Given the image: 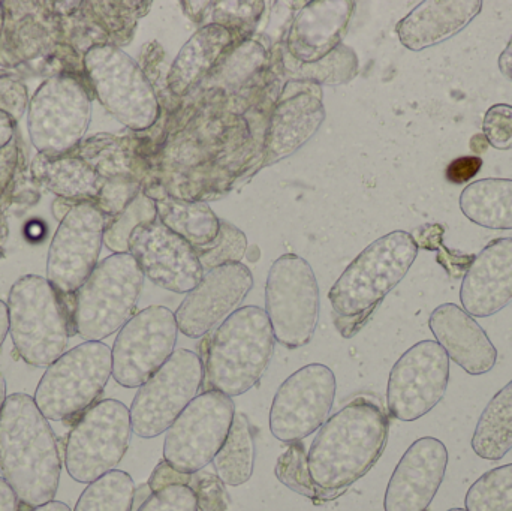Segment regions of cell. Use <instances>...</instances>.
I'll list each match as a JSON object with an SVG mask.
<instances>
[{"mask_svg": "<svg viewBox=\"0 0 512 511\" xmlns=\"http://www.w3.org/2000/svg\"><path fill=\"white\" fill-rule=\"evenodd\" d=\"M0 474L17 497L18 511L51 503L59 489V443L26 393L8 396L0 416Z\"/></svg>", "mask_w": 512, "mask_h": 511, "instance_id": "6da1fadb", "label": "cell"}, {"mask_svg": "<svg viewBox=\"0 0 512 511\" xmlns=\"http://www.w3.org/2000/svg\"><path fill=\"white\" fill-rule=\"evenodd\" d=\"M390 420L369 399L358 398L321 426L307 453L319 488L345 491L363 479L387 446Z\"/></svg>", "mask_w": 512, "mask_h": 511, "instance_id": "7a4b0ae2", "label": "cell"}, {"mask_svg": "<svg viewBox=\"0 0 512 511\" xmlns=\"http://www.w3.org/2000/svg\"><path fill=\"white\" fill-rule=\"evenodd\" d=\"M273 329L264 309H237L216 329L204 351V387L236 398L261 380L274 353Z\"/></svg>", "mask_w": 512, "mask_h": 511, "instance_id": "3957f363", "label": "cell"}, {"mask_svg": "<svg viewBox=\"0 0 512 511\" xmlns=\"http://www.w3.org/2000/svg\"><path fill=\"white\" fill-rule=\"evenodd\" d=\"M74 299L63 297L38 275L18 279L9 291L8 318L12 344L21 360L48 368L65 354L74 335Z\"/></svg>", "mask_w": 512, "mask_h": 511, "instance_id": "277c9868", "label": "cell"}, {"mask_svg": "<svg viewBox=\"0 0 512 511\" xmlns=\"http://www.w3.org/2000/svg\"><path fill=\"white\" fill-rule=\"evenodd\" d=\"M417 255V240L406 231H393L370 243L328 293L334 314L364 323L402 282Z\"/></svg>", "mask_w": 512, "mask_h": 511, "instance_id": "5b68a950", "label": "cell"}, {"mask_svg": "<svg viewBox=\"0 0 512 511\" xmlns=\"http://www.w3.org/2000/svg\"><path fill=\"white\" fill-rule=\"evenodd\" d=\"M111 375V348L102 342H84L48 366L33 399L45 419L74 425L98 404Z\"/></svg>", "mask_w": 512, "mask_h": 511, "instance_id": "8992f818", "label": "cell"}, {"mask_svg": "<svg viewBox=\"0 0 512 511\" xmlns=\"http://www.w3.org/2000/svg\"><path fill=\"white\" fill-rule=\"evenodd\" d=\"M143 270L131 254H113L98 263L75 293V333L101 342L134 317L144 287Z\"/></svg>", "mask_w": 512, "mask_h": 511, "instance_id": "52a82bcc", "label": "cell"}, {"mask_svg": "<svg viewBox=\"0 0 512 511\" xmlns=\"http://www.w3.org/2000/svg\"><path fill=\"white\" fill-rule=\"evenodd\" d=\"M84 74L102 107L126 128L144 131L159 117L155 89L141 66L114 44L90 48Z\"/></svg>", "mask_w": 512, "mask_h": 511, "instance_id": "ba28073f", "label": "cell"}, {"mask_svg": "<svg viewBox=\"0 0 512 511\" xmlns=\"http://www.w3.org/2000/svg\"><path fill=\"white\" fill-rule=\"evenodd\" d=\"M131 411L116 399H104L72 425L66 438L65 467L71 479L90 483L113 471L131 443Z\"/></svg>", "mask_w": 512, "mask_h": 511, "instance_id": "9c48e42d", "label": "cell"}, {"mask_svg": "<svg viewBox=\"0 0 512 511\" xmlns=\"http://www.w3.org/2000/svg\"><path fill=\"white\" fill-rule=\"evenodd\" d=\"M92 104L86 86L71 74L45 80L29 102L27 129L39 155H66L77 149L89 128Z\"/></svg>", "mask_w": 512, "mask_h": 511, "instance_id": "30bf717a", "label": "cell"}, {"mask_svg": "<svg viewBox=\"0 0 512 511\" xmlns=\"http://www.w3.org/2000/svg\"><path fill=\"white\" fill-rule=\"evenodd\" d=\"M265 314L274 338L288 350L312 341L319 318V287L304 258L285 254L277 258L265 285Z\"/></svg>", "mask_w": 512, "mask_h": 511, "instance_id": "8fae6325", "label": "cell"}, {"mask_svg": "<svg viewBox=\"0 0 512 511\" xmlns=\"http://www.w3.org/2000/svg\"><path fill=\"white\" fill-rule=\"evenodd\" d=\"M204 383V365L197 353L180 348L138 389L131 405L132 432L140 438L165 434L194 401Z\"/></svg>", "mask_w": 512, "mask_h": 511, "instance_id": "7c38bea8", "label": "cell"}, {"mask_svg": "<svg viewBox=\"0 0 512 511\" xmlns=\"http://www.w3.org/2000/svg\"><path fill=\"white\" fill-rule=\"evenodd\" d=\"M234 416L233 398L219 392L201 393L168 429L164 461L183 474L204 470L227 441Z\"/></svg>", "mask_w": 512, "mask_h": 511, "instance_id": "4fadbf2b", "label": "cell"}, {"mask_svg": "<svg viewBox=\"0 0 512 511\" xmlns=\"http://www.w3.org/2000/svg\"><path fill=\"white\" fill-rule=\"evenodd\" d=\"M176 315L165 306H150L135 314L120 329L113 350V378L126 389L150 380L176 348Z\"/></svg>", "mask_w": 512, "mask_h": 511, "instance_id": "5bb4252c", "label": "cell"}, {"mask_svg": "<svg viewBox=\"0 0 512 511\" xmlns=\"http://www.w3.org/2000/svg\"><path fill=\"white\" fill-rule=\"evenodd\" d=\"M107 218L92 203L68 210L51 240L47 281L63 297L75 296L98 266Z\"/></svg>", "mask_w": 512, "mask_h": 511, "instance_id": "9a60e30c", "label": "cell"}, {"mask_svg": "<svg viewBox=\"0 0 512 511\" xmlns=\"http://www.w3.org/2000/svg\"><path fill=\"white\" fill-rule=\"evenodd\" d=\"M450 383V357L436 341L409 348L391 369L388 411L400 422H415L444 399Z\"/></svg>", "mask_w": 512, "mask_h": 511, "instance_id": "2e32d148", "label": "cell"}, {"mask_svg": "<svg viewBox=\"0 0 512 511\" xmlns=\"http://www.w3.org/2000/svg\"><path fill=\"white\" fill-rule=\"evenodd\" d=\"M336 389L334 372L319 363L304 366L289 375L271 405L273 437L291 444L315 434L328 420Z\"/></svg>", "mask_w": 512, "mask_h": 511, "instance_id": "e0dca14e", "label": "cell"}, {"mask_svg": "<svg viewBox=\"0 0 512 511\" xmlns=\"http://www.w3.org/2000/svg\"><path fill=\"white\" fill-rule=\"evenodd\" d=\"M128 246L144 276L164 290L188 294L203 279L194 246L159 221L138 225Z\"/></svg>", "mask_w": 512, "mask_h": 511, "instance_id": "ac0fdd59", "label": "cell"}, {"mask_svg": "<svg viewBox=\"0 0 512 511\" xmlns=\"http://www.w3.org/2000/svg\"><path fill=\"white\" fill-rule=\"evenodd\" d=\"M254 287V276L245 264H228L204 273L176 311L179 332L198 339L227 320Z\"/></svg>", "mask_w": 512, "mask_h": 511, "instance_id": "d6986e66", "label": "cell"}, {"mask_svg": "<svg viewBox=\"0 0 512 511\" xmlns=\"http://www.w3.org/2000/svg\"><path fill=\"white\" fill-rule=\"evenodd\" d=\"M448 465V450L438 438L415 441L391 476L385 511H426L435 500Z\"/></svg>", "mask_w": 512, "mask_h": 511, "instance_id": "ffe728a7", "label": "cell"}, {"mask_svg": "<svg viewBox=\"0 0 512 511\" xmlns=\"http://www.w3.org/2000/svg\"><path fill=\"white\" fill-rule=\"evenodd\" d=\"M324 117L322 93L318 84L312 81H289L268 125L265 161L273 164L300 149L318 131Z\"/></svg>", "mask_w": 512, "mask_h": 511, "instance_id": "44dd1931", "label": "cell"}, {"mask_svg": "<svg viewBox=\"0 0 512 511\" xmlns=\"http://www.w3.org/2000/svg\"><path fill=\"white\" fill-rule=\"evenodd\" d=\"M460 302L471 317L498 314L512 302V237L495 239L469 264Z\"/></svg>", "mask_w": 512, "mask_h": 511, "instance_id": "7402d4cb", "label": "cell"}, {"mask_svg": "<svg viewBox=\"0 0 512 511\" xmlns=\"http://www.w3.org/2000/svg\"><path fill=\"white\" fill-rule=\"evenodd\" d=\"M429 327L450 360L466 374L480 377L495 368L498 350L483 327L465 309L445 303L432 312Z\"/></svg>", "mask_w": 512, "mask_h": 511, "instance_id": "603a6c76", "label": "cell"}, {"mask_svg": "<svg viewBox=\"0 0 512 511\" xmlns=\"http://www.w3.org/2000/svg\"><path fill=\"white\" fill-rule=\"evenodd\" d=\"M354 8L349 0L307 3L289 30V56L301 63L324 59L339 47Z\"/></svg>", "mask_w": 512, "mask_h": 511, "instance_id": "cb8c5ba5", "label": "cell"}, {"mask_svg": "<svg viewBox=\"0 0 512 511\" xmlns=\"http://www.w3.org/2000/svg\"><path fill=\"white\" fill-rule=\"evenodd\" d=\"M481 9V0H426L397 24V36L409 50H426L462 32Z\"/></svg>", "mask_w": 512, "mask_h": 511, "instance_id": "d4e9b609", "label": "cell"}, {"mask_svg": "<svg viewBox=\"0 0 512 511\" xmlns=\"http://www.w3.org/2000/svg\"><path fill=\"white\" fill-rule=\"evenodd\" d=\"M233 44V32L227 27L215 23L201 27L183 45L171 66L168 74V86L171 92L177 96L188 93Z\"/></svg>", "mask_w": 512, "mask_h": 511, "instance_id": "484cf974", "label": "cell"}, {"mask_svg": "<svg viewBox=\"0 0 512 511\" xmlns=\"http://www.w3.org/2000/svg\"><path fill=\"white\" fill-rule=\"evenodd\" d=\"M33 176L48 191L75 204H95L104 188L105 180L74 152L66 155L36 156L32 165Z\"/></svg>", "mask_w": 512, "mask_h": 511, "instance_id": "4316f807", "label": "cell"}, {"mask_svg": "<svg viewBox=\"0 0 512 511\" xmlns=\"http://www.w3.org/2000/svg\"><path fill=\"white\" fill-rule=\"evenodd\" d=\"M463 215L490 230H512V180L483 179L471 183L460 195Z\"/></svg>", "mask_w": 512, "mask_h": 511, "instance_id": "83f0119b", "label": "cell"}, {"mask_svg": "<svg viewBox=\"0 0 512 511\" xmlns=\"http://www.w3.org/2000/svg\"><path fill=\"white\" fill-rule=\"evenodd\" d=\"M153 200L158 207V221L194 248L209 245L218 237L221 219L209 204L171 197H156Z\"/></svg>", "mask_w": 512, "mask_h": 511, "instance_id": "f1b7e54d", "label": "cell"}, {"mask_svg": "<svg viewBox=\"0 0 512 511\" xmlns=\"http://www.w3.org/2000/svg\"><path fill=\"white\" fill-rule=\"evenodd\" d=\"M478 458L501 461L512 450V380L496 393L481 414L472 437Z\"/></svg>", "mask_w": 512, "mask_h": 511, "instance_id": "f546056e", "label": "cell"}, {"mask_svg": "<svg viewBox=\"0 0 512 511\" xmlns=\"http://www.w3.org/2000/svg\"><path fill=\"white\" fill-rule=\"evenodd\" d=\"M255 438L248 417L236 413L230 434L216 458V474L224 485L242 486L251 480L255 467Z\"/></svg>", "mask_w": 512, "mask_h": 511, "instance_id": "4dcf8cb0", "label": "cell"}, {"mask_svg": "<svg viewBox=\"0 0 512 511\" xmlns=\"http://www.w3.org/2000/svg\"><path fill=\"white\" fill-rule=\"evenodd\" d=\"M72 152L84 159L104 180L137 177L131 150L120 141V138L96 135L89 140L81 141Z\"/></svg>", "mask_w": 512, "mask_h": 511, "instance_id": "1f68e13d", "label": "cell"}, {"mask_svg": "<svg viewBox=\"0 0 512 511\" xmlns=\"http://www.w3.org/2000/svg\"><path fill=\"white\" fill-rule=\"evenodd\" d=\"M135 483L125 471L113 470L90 483L74 511H132Z\"/></svg>", "mask_w": 512, "mask_h": 511, "instance_id": "d6a6232c", "label": "cell"}, {"mask_svg": "<svg viewBox=\"0 0 512 511\" xmlns=\"http://www.w3.org/2000/svg\"><path fill=\"white\" fill-rule=\"evenodd\" d=\"M274 471H276L277 480L286 488L309 498L315 504L330 503L345 494V491H327L313 482L309 465H307L306 449L300 441L289 444L288 450L277 459Z\"/></svg>", "mask_w": 512, "mask_h": 511, "instance_id": "836d02e7", "label": "cell"}, {"mask_svg": "<svg viewBox=\"0 0 512 511\" xmlns=\"http://www.w3.org/2000/svg\"><path fill=\"white\" fill-rule=\"evenodd\" d=\"M285 68L292 78H298L300 81L339 84L346 83L355 77L358 60L351 48L340 44L336 50L331 51L328 56L318 62L301 63L292 59V65L285 63Z\"/></svg>", "mask_w": 512, "mask_h": 511, "instance_id": "e575fe53", "label": "cell"}, {"mask_svg": "<svg viewBox=\"0 0 512 511\" xmlns=\"http://www.w3.org/2000/svg\"><path fill=\"white\" fill-rule=\"evenodd\" d=\"M158 221V207L150 195L140 192L135 200L114 218L108 219L104 243L114 254H128L129 237L138 225Z\"/></svg>", "mask_w": 512, "mask_h": 511, "instance_id": "d590c367", "label": "cell"}, {"mask_svg": "<svg viewBox=\"0 0 512 511\" xmlns=\"http://www.w3.org/2000/svg\"><path fill=\"white\" fill-rule=\"evenodd\" d=\"M468 511H512V464L487 471L469 488Z\"/></svg>", "mask_w": 512, "mask_h": 511, "instance_id": "8d00e7d4", "label": "cell"}, {"mask_svg": "<svg viewBox=\"0 0 512 511\" xmlns=\"http://www.w3.org/2000/svg\"><path fill=\"white\" fill-rule=\"evenodd\" d=\"M248 249L245 233L227 221H221L218 237L209 245L195 248L204 273L216 267L242 263Z\"/></svg>", "mask_w": 512, "mask_h": 511, "instance_id": "74e56055", "label": "cell"}, {"mask_svg": "<svg viewBox=\"0 0 512 511\" xmlns=\"http://www.w3.org/2000/svg\"><path fill=\"white\" fill-rule=\"evenodd\" d=\"M188 486L197 495V511H230V495L218 474L198 471L189 476Z\"/></svg>", "mask_w": 512, "mask_h": 511, "instance_id": "f35d334b", "label": "cell"}, {"mask_svg": "<svg viewBox=\"0 0 512 511\" xmlns=\"http://www.w3.org/2000/svg\"><path fill=\"white\" fill-rule=\"evenodd\" d=\"M137 511H197V495L189 486H167L152 492Z\"/></svg>", "mask_w": 512, "mask_h": 511, "instance_id": "ab89813d", "label": "cell"}, {"mask_svg": "<svg viewBox=\"0 0 512 511\" xmlns=\"http://www.w3.org/2000/svg\"><path fill=\"white\" fill-rule=\"evenodd\" d=\"M484 137L498 150L512 149V105L496 104L483 120Z\"/></svg>", "mask_w": 512, "mask_h": 511, "instance_id": "60d3db41", "label": "cell"}, {"mask_svg": "<svg viewBox=\"0 0 512 511\" xmlns=\"http://www.w3.org/2000/svg\"><path fill=\"white\" fill-rule=\"evenodd\" d=\"M213 9V23L227 27L231 32L248 26L258 20L262 12V2H216Z\"/></svg>", "mask_w": 512, "mask_h": 511, "instance_id": "b9f144b4", "label": "cell"}, {"mask_svg": "<svg viewBox=\"0 0 512 511\" xmlns=\"http://www.w3.org/2000/svg\"><path fill=\"white\" fill-rule=\"evenodd\" d=\"M26 87L18 81L0 80V110L5 111L12 119H20L26 110Z\"/></svg>", "mask_w": 512, "mask_h": 511, "instance_id": "7bdbcfd3", "label": "cell"}, {"mask_svg": "<svg viewBox=\"0 0 512 511\" xmlns=\"http://www.w3.org/2000/svg\"><path fill=\"white\" fill-rule=\"evenodd\" d=\"M483 168V159L478 155L462 156V158L454 159L448 164L445 170V176L454 185H463L474 179Z\"/></svg>", "mask_w": 512, "mask_h": 511, "instance_id": "ee69618b", "label": "cell"}, {"mask_svg": "<svg viewBox=\"0 0 512 511\" xmlns=\"http://www.w3.org/2000/svg\"><path fill=\"white\" fill-rule=\"evenodd\" d=\"M189 476L191 474L179 473L165 461H161L158 467L153 471L149 479V489L152 492L161 491L171 485H185L188 486Z\"/></svg>", "mask_w": 512, "mask_h": 511, "instance_id": "f6af8a7d", "label": "cell"}, {"mask_svg": "<svg viewBox=\"0 0 512 511\" xmlns=\"http://www.w3.org/2000/svg\"><path fill=\"white\" fill-rule=\"evenodd\" d=\"M18 149L17 141H11L8 146L0 149V195L3 194L11 182L12 174L17 167Z\"/></svg>", "mask_w": 512, "mask_h": 511, "instance_id": "bcb514c9", "label": "cell"}, {"mask_svg": "<svg viewBox=\"0 0 512 511\" xmlns=\"http://www.w3.org/2000/svg\"><path fill=\"white\" fill-rule=\"evenodd\" d=\"M15 122L11 116L0 110V149L14 140Z\"/></svg>", "mask_w": 512, "mask_h": 511, "instance_id": "7dc6e473", "label": "cell"}, {"mask_svg": "<svg viewBox=\"0 0 512 511\" xmlns=\"http://www.w3.org/2000/svg\"><path fill=\"white\" fill-rule=\"evenodd\" d=\"M0 511H18L17 497L2 477H0Z\"/></svg>", "mask_w": 512, "mask_h": 511, "instance_id": "c3c4849f", "label": "cell"}, {"mask_svg": "<svg viewBox=\"0 0 512 511\" xmlns=\"http://www.w3.org/2000/svg\"><path fill=\"white\" fill-rule=\"evenodd\" d=\"M499 69L504 77L512 81V38L508 42L507 48L499 56Z\"/></svg>", "mask_w": 512, "mask_h": 511, "instance_id": "681fc988", "label": "cell"}, {"mask_svg": "<svg viewBox=\"0 0 512 511\" xmlns=\"http://www.w3.org/2000/svg\"><path fill=\"white\" fill-rule=\"evenodd\" d=\"M9 333V318H8V306L3 300H0V348H2L3 342H5L6 336Z\"/></svg>", "mask_w": 512, "mask_h": 511, "instance_id": "f907efd6", "label": "cell"}, {"mask_svg": "<svg viewBox=\"0 0 512 511\" xmlns=\"http://www.w3.org/2000/svg\"><path fill=\"white\" fill-rule=\"evenodd\" d=\"M489 141H487V138L484 137V134H477L472 137L471 140V150L474 153H483L486 152L487 149H489Z\"/></svg>", "mask_w": 512, "mask_h": 511, "instance_id": "816d5d0a", "label": "cell"}, {"mask_svg": "<svg viewBox=\"0 0 512 511\" xmlns=\"http://www.w3.org/2000/svg\"><path fill=\"white\" fill-rule=\"evenodd\" d=\"M32 511H71L65 503H59V501H51V503L44 504V506L36 507Z\"/></svg>", "mask_w": 512, "mask_h": 511, "instance_id": "f5cc1de1", "label": "cell"}, {"mask_svg": "<svg viewBox=\"0 0 512 511\" xmlns=\"http://www.w3.org/2000/svg\"><path fill=\"white\" fill-rule=\"evenodd\" d=\"M6 380L3 377L2 372H0V416H2L3 407H5L6 402Z\"/></svg>", "mask_w": 512, "mask_h": 511, "instance_id": "db71d44e", "label": "cell"}, {"mask_svg": "<svg viewBox=\"0 0 512 511\" xmlns=\"http://www.w3.org/2000/svg\"><path fill=\"white\" fill-rule=\"evenodd\" d=\"M3 26H5V8H3V3L0 2V36H2Z\"/></svg>", "mask_w": 512, "mask_h": 511, "instance_id": "11a10c76", "label": "cell"}, {"mask_svg": "<svg viewBox=\"0 0 512 511\" xmlns=\"http://www.w3.org/2000/svg\"><path fill=\"white\" fill-rule=\"evenodd\" d=\"M448 511H468L466 509H451V510H448Z\"/></svg>", "mask_w": 512, "mask_h": 511, "instance_id": "9f6ffc18", "label": "cell"}]
</instances>
